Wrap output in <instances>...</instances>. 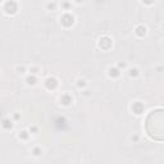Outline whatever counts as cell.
Returning a JSON list of instances; mask_svg holds the SVG:
<instances>
[{
	"label": "cell",
	"mask_w": 164,
	"mask_h": 164,
	"mask_svg": "<svg viewBox=\"0 0 164 164\" xmlns=\"http://www.w3.org/2000/svg\"><path fill=\"white\" fill-rule=\"evenodd\" d=\"M59 21H60V25H62L63 27L69 28V27H72V26L75 25L76 18H75V15H73L72 13L65 12V13H63V14L60 15Z\"/></svg>",
	"instance_id": "1"
},
{
	"label": "cell",
	"mask_w": 164,
	"mask_h": 164,
	"mask_svg": "<svg viewBox=\"0 0 164 164\" xmlns=\"http://www.w3.org/2000/svg\"><path fill=\"white\" fill-rule=\"evenodd\" d=\"M3 10L5 14H15L18 12V3L15 1H5L3 3Z\"/></svg>",
	"instance_id": "2"
},
{
	"label": "cell",
	"mask_w": 164,
	"mask_h": 164,
	"mask_svg": "<svg viewBox=\"0 0 164 164\" xmlns=\"http://www.w3.org/2000/svg\"><path fill=\"white\" fill-rule=\"evenodd\" d=\"M44 85L45 87H46L47 90H55L58 87V85H59V82L55 77H53V76H49L47 78H45L44 80Z\"/></svg>",
	"instance_id": "3"
},
{
	"label": "cell",
	"mask_w": 164,
	"mask_h": 164,
	"mask_svg": "<svg viewBox=\"0 0 164 164\" xmlns=\"http://www.w3.org/2000/svg\"><path fill=\"white\" fill-rule=\"evenodd\" d=\"M121 75H122V71H121L118 67H109L108 68V76H109V78L117 80V78L121 77Z\"/></svg>",
	"instance_id": "4"
},
{
	"label": "cell",
	"mask_w": 164,
	"mask_h": 164,
	"mask_svg": "<svg viewBox=\"0 0 164 164\" xmlns=\"http://www.w3.org/2000/svg\"><path fill=\"white\" fill-rule=\"evenodd\" d=\"M59 103L62 105H64V107H68V105H71L73 103V97L71 96L68 92H64V94H62L60 95V97H59Z\"/></svg>",
	"instance_id": "5"
},
{
	"label": "cell",
	"mask_w": 164,
	"mask_h": 164,
	"mask_svg": "<svg viewBox=\"0 0 164 164\" xmlns=\"http://www.w3.org/2000/svg\"><path fill=\"white\" fill-rule=\"evenodd\" d=\"M146 33H147V28L142 25H139L135 28V35H136L137 37H144V36H146Z\"/></svg>",
	"instance_id": "6"
},
{
	"label": "cell",
	"mask_w": 164,
	"mask_h": 164,
	"mask_svg": "<svg viewBox=\"0 0 164 164\" xmlns=\"http://www.w3.org/2000/svg\"><path fill=\"white\" fill-rule=\"evenodd\" d=\"M25 82H26L27 86H36L37 82H39V78L36 77V76H33V75H28V76H26Z\"/></svg>",
	"instance_id": "7"
},
{
	"label": "cell",
	"mask_w": 164,
	"mask_h": 164,
	"mask_svg": "<svg viewBox=\"0 0 164 164\" xmlns=\"http://www.w3.org/2000/svg\"><path fill=\"white\" fill-rule=\"evenodd\" d=\"M132 112H133L135 114H137V115L142 114V112H144V105H142L140 101L133 103V104H132Z\"/></svg>",
	"instance_id": "8"
},
{
	"label": "cell",
	"mask_w": 164,
	"mask_h": 164,
	"mask_svg": "<svg viewBox=\"0 0 164 164\" xmlns=\"http://www.w3.org/2000/svg\"><path fill=\"white\" fill-rule=\"evenodd\" d=\"M1 127L4 129H7V131H9V129L13 128V119H10V118H4L1 122Z\"/></svg>",
	"instance_id": "9"
},
{
	"label": "cell",
	"mask_w": 164,
	"mask_h": 164,
	"mask_svg": "<svg viewBox=\"0 0 164 164\" xmlns=\"http://www.w3.org/2000/svg\"><path fill=\"white\" fill-rule=\"evenodd\" d=\"M128 76H129V78H137L140 76V69L137 67H129Z\"/></svg>",
	"instance_id": "10"
},
{
	"label": "cell",
	"mask_w": 164,
	"mask_h": 164,
	"mask_svg": "<svg viewBox=\"0 0 164 164\" xmlns=\"http://www.w3.org/2000/svg\"><path fill=\"white\" fill-rule=\"evenodd\" d=\"M30 136H31L30 131H26V129H22V131L18 132V139L22 140V141H27L30 139Z\"/></svg>",
	"instance_id": "11"
},
{
	"label": "cell",
	"mask_w": 164,
	"mask_h": 164,
	"mask_svg": "<svg viewBox=\"0 0 164 164\" xmlns=\"http://www.w3.org/2000/svg\"><path fill=\"white\" fill-rule=\"evenodd\" d=\"M76 86L82 91V90L87 89V81L85 80V78H77V80H76Z\"/></svg>",
	"instance_id": "12"
},
{
	"label": "cell",
	"mask_w": 164,
	"mask_h": 164,
	"mask_svg": "<svg viewBox=\"0 0 164 164\" xmlns=\"http://www.w3.org/2000/svg\"><path fill=\"white\" fill-rule=\"evenodd\" d=\"M42 151H44V150H42L41 146H33L32 149H31V154H32L35 158L41 157V155H42Z\"/></svg>",
	"instance_id": "13"
},
{
	"label": "cell",
	"mask_w": 164,
	"mask_h": 164,
	"mask_svg": "<svg viewBox=\"0 0 164 164\" xmlns=\"http://www.w3.org/2000/svg\"><path fill=\"white\" fill-rule=\"evenodd\" d=\"M28 72H30V75L37 76L39 73L41 72V68H40V67H37V65H31V67L28 68Z\"/></svg>",
	"instance_id": "14"
},
{
	"label": "cell",
	"mask_w": 164,
	"mask_h": 164,
	"mask_svg": "<svg viewBox=\"0 0 164 164\" xmlns=\"http://www.w3.org/2000/svg\"><path fill=\"white\" fill-rule=\"evenodd\" d=\"M58 5H59V3H46V5H45V7L47 8V10H55L57 9V7Z\"/></svg>",
	"instance_id": "15"
},
{
	"label": "cell",
	"mask_w": 164,
	"mask_h": 164,
	"mask_svg": "<svg viewBox=\"0 0 164 164\" xmlns=\"http://www.w3.org/2000/svg\"><path fill=\"white\" fill-rule=\"evenodd\" d=\"M28 131H30L31 135H36V133H39V127L37 126H30Z\"/></svg>",
	"instance_id": "16"
},
{
	"label": "cell",
	"mask_w": 164,
	"mask_h": 164,
	"mask_svg": "<svg viewBox=\"0 0 164 164\" xmlns=\"http://www.w3.org/2000/svg\"><path fill=\"white\" fill-rule=\"evenodd\" d=\"M60 7H63V10H69V7H72V3H60Z\"/></svg>",
	"instance_id": "17"
},
{
	"label": "cell",
	"mask_w": 164,
	"mask_h": 164,
	"mask_svg": "<svg viewBox=\"0 0 164 164\" xmlns=\"http://www.w3.org/2000/svg\"><path fill=\"white\" fill-rule=\"evenodd\" d=\"M17 71H18V73H21V75H23V73H25L27 69H26V67H25V65H22V67H18V68H17Z\"/></svg>",
	"instance_id": "18"
},
{
	"label": "cell",
	"mask_w": 164,
	"mask_h": 164,
	"mask_svg": "<svg viewBox=\"0 0 164 164\" xmlns=\"http://www.w3.org/2000/svg\"><path fill=\"white\" fill-rule=\"evenodd\" d=\"M129 140H131V141H133V142H137V141L140 140V136L135 135V136H131V137H129Z\"/></svg>",
	"instance_id": "19"
},
{
	"label": "cell",
	"mask_w": 164,
	"mask_h": 164,
	"mask_svg": "<svg viewBox=\"0 0 164 164\" xmlns=\"http://www.w3.org/2000/svg\"><path fill=\"white\" fill-rule=\"evenodd\" d=\"M82 95H83V96H90V90H87V89L82 90Z\"/></svg>",
	"instance_id": "20"
},
{
	"label": "cell",
	"mask_w": 164,
	"mask_h": 164,
	"mask_svg": "<svg viewBox=\"0 0 164 164\" xmlns=\"http://www.w3.org/2000/svg\"><path fill=\"white\" fill-rule=\"evenodd\" d=\"M118 68H119V69L121 68H127V64L126 63H118Z\"/></svg>",
	"instance_id": "21"
},
{
	"label": "cell",
	"mask_w": 164,
	"mask_h": 164,
	"mask_svg": "<svg viewBox=\"0 0 164 164\" xmlns=\"http://www.w3.org/2000/svg\"><path fill=\"white\" fill-rule=\"evenodd\" d=\"M19 118H21V115L18 114V113H15V114L13 115V119H14V121H18V119H19Z\"/></svg>",
	"instance_id": "22"
},
{
	"label": "cell",
	"mask_w": 164,
	"mask_h": 164,
	"mask_svg": "<svg viewBox=\"0 0 164 164\" xmlns=\"http://www.w3.org/2000/svg\"><path fill=\"white\" fill-rule=\"evenodd\" d=\"M162 28H163V30H164V23H163V25H162Z\"/></svg>",
	"instance_id": "23"
}]
</instances>
